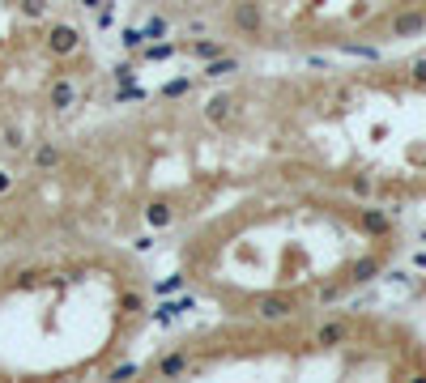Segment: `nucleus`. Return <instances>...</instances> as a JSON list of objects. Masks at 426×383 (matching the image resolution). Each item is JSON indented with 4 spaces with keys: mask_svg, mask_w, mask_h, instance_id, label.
Masks as SVG:
<instances>
[{
    "mask_svg": "<svg viewBox=\"0 0 426 383\" xmlns=\"http://www.w3.org/2000/svg\"><path fill=\"white\" fill-rule=\"evenodd\" d=\"M47 47H52L56 56H68V51H77V30H72V26H56V30L47 35Z\"/></svg>",
    "mask_w": 426,
    "mask_h": 383,
    "instance_id": "f257e3e1",
    "label": "nucleus"
},
{
    "mask_svg": "<svg viewBox=\"0 0 426 383\" xmlns=\"http://www.w3.org/2000/svg\"><path fill=\"white\" fill-rule=\"evenodd\" d=\"M235 26H239V30H247V35L260 30V9L252 5V0H239V5H235Z\"/></svg>",
    "mask_w": 426,
    "mask_h": 383,
    "instance_id": "f03ea898",
    "label": "nucleus"
},
{
    "mask_svg": "<svg viewBox=\"0 0 426 383\" xmlns=\"http://www.w3.org/2000/svg\"><path fill=\"white\" fill-rule=\"evenodd\" d=\"M256 311H260V320H282V315H290L294 311V306H290V298H260V306H256Z\"/></svg>",
    "mask_w": 426,
    "mask_h": 383,
    "instance_id": "7ed1b4c3",
    "label": "nucleus"
},
{
    "mask_svg": "<svg viewBox=\"0 0 426 383\" xmlns=\"http://www.w3.org/2000/svg\"><path fill=\"white\" fill-rule=\"evenodd\" d=\"M145 222L154 226V230H166V226L175 222V213H171V204H166V200H154V204H149V209H145Z\"/></svg>",
    "mask_w": 426,
    "mask_h": 383,
    "instance_id": "20e7f679",
    "label": "nucleus"
},
{
    "mask_svg": "<svg viewBox=\"0 0 426 383\" xmlns=\"http://www.w3.org/2000/svg\"><path fill=\"white\" fill-rule=\"evenodd\" d=\"M418 30H426V17H422V13H400V17L392 21V35H400V39L418 35Z\"/></svg>",
    "mask_w": 426,
    "mask_h": 383,
    "instance_id": "39448f33",
    "label": "nucleus"
},
{
    "mask_svg": "<svg viewBox=\"0 0 426 383\" xmlns=\"http://www.w3.org/2000/svg\"><path fill=\"white\" fill-rule=\"evenodd\" d=\"M205 119H209V124H226V119H231V98H226V94L209 98V102H205Z\"/></svg>",
    "mask_w": 426,
    "mask_h": 383,
    "instance_id": "423d86ee",
    "label": "nucleus"
},
{
    "mask_svg": "<svg viewBox=\"0 0 426 383\" xmlns=\"http://www.w3.org/2000/svg\"><path fill=\"white\" fill-rule=\"evenodd\" d=\"M72 102H77V90H72V81H56V86H52V107H56V111H68Z\"/></svg>",
    "mask_w": 426,
    "mask_h": 383,
    "instance_id": "0eeeda50",
    "label": "nucleus"
},
{
    "mask_svg": "<svg viewBox=\"0 0 426 383\" xmlns=\"http://www.w3.org/2000/svg\"><path fill=\"white\" fill-rule=\"evenodd\" d=\"M184 371H188V357L184 353H166L162 362H158V375H166V379L171 375H184Z\"/></svg>",
    "mask_w": 426,
    "mask_h": 383,
    "instance_id": "6e6552de",
    "label": "nucleus"
},
{
    "mask_svg": "<svg viewBox=\"0 0 426 383\" xmlns=\"http://www.w3.org/2000/svg\"><path fill=\"white\" fill-rule=\"evenodd\" d=\"M56 162H60V149H56V145H39V149H35V166L52 170Z\"/></svg>",
    "mask_w": 426,
    "mask_h": 383,
    "instance_id": "1a4fd4ad",
    "label": "nucleus"
},
{
    "mask_svg": "<svg viewBox=\"0 0 426 383\" xmlns=\"http://www.w3.org/2000/svg\"><path fill=\"white\" fill-rule=\"evenodd\" d=\"M341 337H345V324H324V328H320V337H316V341H320V345H337Z\"/></svg>",
    "mask_w": 426,
    "mask_h": 383,
    "instance_id": "9d476101",
    "label": "nucleus"
},
{
    "mask_svg": "<svg viewBox=\"0 0 426 383\" xmlns=\"http://www.w3.org/2000/svg\"><path fill=\"white\" fill-rule=\"evenodd\" d=\"M188 306H192L188 298H184V302H162V306H158V324H171L180 311H188Z\"/></svg>",
    "mask_w": 426,
    "mask_h": 383,
    "instance_id": "9b49d317",
    "label": "nucleus"
},
{
    "mask_svg": "<svg viewBox=\"0 0 426 383\" xmlns=\"http://www.w3.org/2000/svg\"><path fill=\"white\" fill-rule=\"evenodd\" d=\"M362 226L371 230V235H384V230H388V217L375 213V209H367V213H362Z\"/></svg>",
    "mask_w": 426,
    "mask_h": 383,
    "instance_id": "f8f14e48",
    "label": "nucleus"
},
{
    "mask_svg": "<svg viewBox=\"0 0 426 383\" xmlns=\"http://www.w3.org/2000/svg\"><path fill=\"white\" fill-rule=\"evenodd\" d=\"M145 39H149V35H145V30H137V26H128V30H124V47H128V51H141V47H145Z\"/></svg>",
    "mask_w": 426,
    "mask_h": 383,
    "instance_id": "ddd939ff",
    "label": "nucleus"
},
{
    "mask_svg": "<svg viewBox=\"0 0 426 383\" xmlns=\"http://www.w3.org/2000/svg\"><path fill=\"white\" fill-rule=\"evenodd\" d=\"M192 51H196L200 60H217V56H222V47H217V43H205V39H200V43H196Z\"/></svg>",
    "mask_w": 426,
    "mask_h": 383,
    "instance_id": "4468645a",
    "label": "nucleus"
},
{
    "mask_svg": "<svg viewBox=\"0 0 426 383\" xmlns=\"http://www.w3.org/2000/svg\"><path fill=\"white\" fill-rule=\"evenodd\" d=\"M235 68H239L235 60H213V64L205 68V77H226V72H235Z\"/></svg>",
    "mask_w": 426,
    "mask_h": 383,
    "instance_id": "2eb2a0df",
    "label": "nucleus"
},
{
    "mask_svg": "<svg viewBox=\"0 0 426 383\" xmlns=\"http://www.w3.org/2000/svg\"><path fill=\"white\" fill-rule=\"evenodd\" d=\"M166 56H175V43H158L145 51V60H166Z\"/></svg>",
    "mask_w": 426,
    "mask_h": 383,
    "instance_id": "dca6fc26",
    "label": "nucleus"
},
{
    "mask_svg": "<svg viewBox=\"0 0 426 383\" xmlns=\"http://www.w3.org/2000/svg\"><path fill=\"white\" fill-rule=\"evenodd\" d=\"M175 290H184V277H166V281H158V294H175Z\"/></svg>",
    "mask_w": 426,
    "mask_h": 383,
    "instance_id": "f3484780",
    "label": "nucleus"
},
{
    "mask_svg": "<svg viewBox=\"0 0 426 383\" xmlns=\"http://www.w3.org/2000/svg\"><path fill=\"white\" fill-rule=\"evenodd\" d=\"M124 311H128V315L145 311V302H141V294H124Z\"/></svg>",
    "mask_w": 426,
    "mask_h": 383,
    "instance_id": "a211bd4d",
    "label": "nucleus"
},
{
    "mask_svg": "<svg viewBox=\"0 0 426 383\" xmlns=\"http://www.w3.org/2000/svg\"><path fill=\"white\" fill-rule=\"evenodd\" d=\"M375 268H380L375 260H362V264L354 268V277H358V281H371V277H375Z\"/></svg>",
    "mask_w": 426,
    "mask_h": 383,
    "instance_id": "6ab92c4d",
    "label": "nucleus"
},
{
    "mask_svg": "<svg viewBox=\"0 0 426 383\" xmlns=\"http://www.w3.org/2000/svg\"><path fill=\"white\" fill-rule=\"evenodd\" d=\"M162 94H166V98H180V94H188V81H171Z\"/></svg>",
    "mask_w": 426,
    "mask_h": 383,
    "instance_id": "aec40b11",
    "label": "nucleus"
},
{
    "mask_svg": "<svg viewBox=\"0 0 426 383\" xmlns=\"http://www.w3.org/2000/svg\"><path fill=\"white\" fill-rule=\"evenodd\" d=\"M115 98H119V102H128V98H145V90H119Z\"/></svg>",
    "mask_w": 426,
    "mask_h": 383,
    "instance_id": "412c9836",
    "label": "nucleus"
},
{
    "mask_svg": "<svg viewBox=\"0 0 426 383\" xmlns=\"http://www.w3.org/2000/svg\"><path fill=\"white\" fill-rule=\"evenodd\" d=\"M414 81H418V86H426V60H422V64H414Z\"/></svg>",
    "mask_w": 426,
    "mask_h": 383,
    "instance_id": "4be33fe9",
    "label": "nucleus"
},
{
    "mask_svg": "<svg viewBox=\"0 0 426 383\" xmlns=\"http://www.w3.org/2000/svg\"><path fill=\"white\" fill-rule=\"evenodd\" d=\"M9 184H13V179H9V175H0V192H9Z\"/></svg>",
    "mask_w": 426,
    "mask_h": 383,
    "instance_id": "5701e85b",
    "label": "nucleus"
},
{
    "mask_svg": "<svg viewBox=\"0 0 426 383\" xmlns=\"http://www.w3.org/2000/svg\"><path fill=\"white\" fill-rule=\"evenodd\" d=\"M86 5H90V9H98V5H103V0H86Z\"/></svg>",
    "mask_w": 426,
    "mask_h": 383,
    "instance_id": "b1692460",
    "label": "nucleus"
}]
</instances>
